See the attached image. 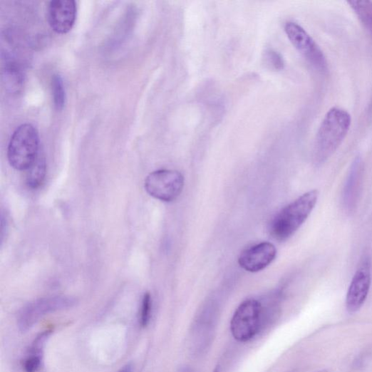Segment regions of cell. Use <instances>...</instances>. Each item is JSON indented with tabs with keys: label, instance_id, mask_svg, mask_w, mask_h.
<instances>
[{
	"label": "cell",
	"instance_id": "6da1fadb",
	"mask_svg": "<svg viewBox=\"0 0 372 372\" xmlns=\"http://www.w3.org/2000/svg\"><path fill=\"white\" fill-rule=\"evenodd\" d=\"M351 125L348 111L339 107L331 108L319 127L315 142V158L319 163L329 158L346 137Z\"/></svg>",
	"mask_w": 372,
	"mask_h": 372
},
{
	"label": "cell",
	"instance_id": "7a4b0ae2",
	"mask_svg": "<svg viewBox=\"0 0 372 372\" xmlns=\"http://www.w3.org/2000/svg\"><path fill=\"white\" fill-rule=\"evenodd\" d=\"M318 198V191L312 190L281 210L271 225V232L274 239L281 242L292 237L309 217Z\"/></svg>",
	"mask_w": 372,
	"mask_h": 372
},
{
	"label": "cell",
	"instance_id": "3957f363",
	"mask_svg": "<svg viewBox=\"0 0 372 372\" xmlns=\"http://www.w3.org/2000/svg\"><path fill=\"white\" fill-rule=\"evenodd\" d=\"M38 131L31 124H23L13 133L8 148V159L12 167L27 170L40 155Z\"/></svg>",
	"mask_w": 372,
	"mask_h": 372
},
{
	"label": "cell",
	"instance_id": "277c9868",
	"mask_svg": "<svg viewBox=\"0 0 372 372\" xmlns=\"http://www.w3.org/2000/svg\"><path fill=\"white\" fill-rule=\"evenodd\" d=\"M263 307L256 300L244 301L235 311L231 322L234 338L247 342L256 336L262 325Z\"/></svg>",
	"mask_w": 372,
	"mask_h": 372
},
{
	"label": "cell",
	"instance_id": "5b68a950",
	"mask_svg": "<svg viewBox=\"0 0 372 372\" xmlns=\"http://www.w3.org/2000/svg\"><path fill=\"white\" fill-rule=\"evenodd\" d=\"M184 187V177L176 170H160L148 175L145 189L153 197L165 202L175 200Z\"/></svg>",
	"mask_w": 372,
	"mask_h": 372
},
{
	"label": "cell",
	"instance_id": "8992f818",
	"mask_svg": "<svg viewBox=\"0 0 372 372\" xmlns=\"http://www.w3.org/2000/svg\"><path fill=\"white\" fill-rule=\"evenodd\" d=\"M71 297L57 296L46 297L24 306L18 316V326L21 331H27L46 315L71 308L76 305Z\"/></svg>",
	"mask_w": 372,
	"mask_h": 372
},
{
	"label": "cell",
	"instance_id": "52a82bcc",
	"mask_svg": "<svg viewBox=\"0 0 372 372\" xmlns=\"http://www.w3.org/2000/svg\"><path fill=\"white\" fill-rule=\"evenodd\" d=\"M284 31L294 47L314 67L322 73L328 71V63L323 51L301 26L294 22H287Z\"/></svg>",
	"mask_w": 372,
	"mask_h": 372
},
{
	"label": "cell",
	"instance_id": "ba28073f",
	"mask_svg": "<svg viewBox=\"0 0 372 372\" xmlns=\"http://www.w3.org/2000/svg\"><path fill=\"white\" fill-rule=\"evenodd\" d=\"M371 282V263L365 259L356 271L346 296V307L349 312L358 311L364 304Z\"/></svg>",
	"mask_w": 372,
	"mask_h": 372
},
{
	"label": "cell",
	"instance_id": "9c48e42d",
	"mask_svg": "<svg viewBox=\"0 0 372 372\" xmlns=\"http://www.w3.org/2000/svg\"><path fill=\"white\" fill-rule=\"evenodd\" d=\"M48 21L57 33H68L77 19V4L73 0H53L48 7Z\"/></svg>",
	"mask_w": 372,
	"mask_h": 372
},
{
	"label": "cell",
	"instance_id": "30bf717a",
	"mask_svg": "<svg viewBox=\"0 0 372 372\" xmlns=\"http://www.w3.org/2000/svg\"><path fill=\"white\" fill-rule=\"evenodd\" d=\"M277 252L273 244L260 243L242 252L239 257V264L244 270L256 273L268 267L275 259Z\"/></svg>",
	"mask_w": 372,
	"mask_h": 372
},
{
	"label": "cell",
	"instance_id": "8fae6325",
	"mask_svg": "<svg viewBox=\"0 0 372 372\" xmlns=\"http://www.w3.org/2000/svg\"><path fill=\"white\" fill-rule=\"evenodd\" d=\"M26 184L31 190H36L43 184L46 173V160L43 153H40L34 162L27 170Z\"/></svg>",
	"mask_w": 372,
	"mask_h": 372
},
{
	"label": "cell",
	"instance_id": "7c38bea8",
	"mask_svg": "<svg viewBox=\"0 0 372 372\" xmlns=\"http://www.w3.org/2000/svg\"><path fill=\"white\" fill-rule=\"evenodd\" d=\"M348 4L365 29L372 35V2L368 0H351Z\"/></svg>",
	"mask_w": 372,
	"mask_h": 372
},
{
	"label": "cell",
	"instance_id": "4fadbf2b",
	"mask_svg": "<svg viewBox=\"0 0 372 372\" xmlns=\"http://www.w3.org/2000/svg\"><path fill=\"white\" fill-rule=\"evenodd\" d=\"M51 86L55 108L61 110L65 106L66 95L63 78L59 74H55L53 76Z\"/></svg>",
	"mask_w": 372,
	"mask_h": 372
},
{
	"label": "cell",
	"instance_id": "5bb4252c",
	"mask_svg": "<svg viewBox=\"0 0 372 372\" xmlns=\"http://www.w3.org/2000/svg\"><path fill=\"white\" fill-rule=\"evenodd\" d=\"M360 162H356L353 170L350 174L347 187L346 189V200L348 206L354 201L358 189L359 177H360Z\"/></svg>",
	"mask_w": 372,
	"mask_h": 372
},
{
	"label": "cell",
	"instance_id": "9a60e30c",
	"mask_svg": "<svg viewBox=\"0 0 372 372\" xmlns=\"http://www.w3.org/2000/svg\"><path fill=\"white\" fill-rule=\"evenodd\" d=\"M43 351L31 348L29 356L26 358L24 367L26 372H37L42 363Z\"/></svg>",
	"mask_w": 372,
	"mask_h": 372
},
{
	"label": "cell",
	"instance_id": "2e32d148",
	"mask_svg": "<svg viewBox=\"0 0 372 372\" xmlns=\"http://www.w3.org/2000/svg\"><path fill=\"white\" fill-rule=\"evenodd\" d=\"M153 309V300L150 293H145L143 297L141 311H140V324L143 326H146L150 323L151 319Z\"/></svg>",
	"mask_w": 372,
	"mask_h": 372
},
{
	"label": "cell",
	"instance_id": "e0dca14e",
	"mask_svg": "<svg viewBox=\"0 0 372 372\" xmlns=\"http://www.w3.org/2000/svg\"><path fill=\"white\" fill-rule=\"evenodd\" d=\"M265 61L270 68L275 70H281L284 66L281 56L273 50H269L266 53Z\"/></svg>",
	"mask_w": 372,
	"mask_h": 372
},
{
	"label": "cell",
	"instance_id": "ac0fdd59",
	"mask_svg": "<svg viewBox=\"0 0 372 372\" xmlns=\"http://www.w3.org/2000/svg\"><path fill=\"white\" fill-rule=\"evenodd\" d=\"M118 372H133V365L129 363L122 368Z\"/></svg>",
	"mask_w": 372,
	"mask_h": 372
},
{
	"label": "cell",
	"instance_id": "d6986e66",
	"mask_svg": "<svg viewBox=\"0 0 372 372\" xmlns=\"http://www.w3.org/2000/svg\"><path fill=\"white\" fill-rule=\"evenodd\" d=\"M214 372H219V369H218V368H215V370L214 371Z\"/></svg>",
	"mask_w": 372,
	"mask_h": 372
}]
</instances>
